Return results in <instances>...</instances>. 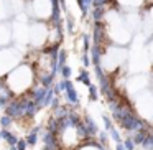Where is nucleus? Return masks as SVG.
Instances as JSON below:
<instances>
[{
	"label": "nucleus",
	"instance_id": "1",
	"mask_svg": "<svg viewBox=\"0 0 153 150\" xmlns=\"http://www.w3.org/2000/svg\"><path fill=\"white\" fill-rule=\"evenodd\" d=\"M64 93H66V97H68V101H69V104L79 102V96H77V93H76V89H74L71 81H68V86H66V91H64Z\"/></svg>",
	"mask_w": 153,
	"mask_h": 150
},
{
	"label": "nucleus",
	"instance_id": "2",
	"mask_svg": "<svg viewBox=\"0 0 153 150\" xmlns=\"http://www.w3.org/2000/svg\"><path fill=\"white\" fill-rule=\"evenodd\" d=\"M2 140H5V143L8 147H12V145H17L18 137L13 132H10V130H2Z\"/></svg>",
	"mask_w": 153,
	"mask_h": 150
},
{
	"label": "nucleus",
	"instance_id": "3",
	"mask_svg": "<svg viewBox=\"0 0 153 150\" xmlns=\"http://www.w3.org/2000/svg\"><path fill=\"white\" fill-rule=\"evenodd\" d=\"M38 134H40V127H35L33 130H30V134L27 135V139H25V142H27V145H36L38 142Z\"/></svg>",
	"mask_w": 153,
	"mask_h": 150
},
{
	"label": "nucleus",
	"instance_id": "4",
	"mask_svg": "<svg viewBox=\"0 0 153 150\" xmlns=\"http://www.w3.org/2000/svg\"><path fill=\"white\" fill-rule=\"evenodd\" d=\"M104 13H105V8L104 7H94V10H92V18H94V22H100L102 20V17H104Z\"/></svg>",
	"mask_w": 153,
	"mask_h": 150
},
{
	"label": "nucleus",
	"instance_id": "5",
	"mask_svg": "<svg viewBox=\"0 0 153 150\" xmlns=\"http://www.w3.org/2000/svg\"><path fill=\"white\" fill-rule=\"evenodd\" d=\"M12 124H13V119H10L8 116L0 117V127H2V130H10Z\"/></svg>",
	"mask_w": 153,
	"mask_h": 150
},
{
	"label": "nucleus",
	"instance_id": "6",
	"mask_svg": "<svg viewBox=\"0 0 153 150\" xmlns=\"http://www.w3.org/2000/svg\"><path fill=\"white\" fill-rule=\"evenodd\" d=\"M142 147L145 150H153V135L152 134H148V135L145 137V140L142 142Z\"/></svg>",
	"mask_w": 153,
	"mask_h": 150
},
{
	"label": "nucleus",
	"instance_id": "7",
	"mask_svg": "<svg viewBox=\"0 0 153 150\" xmlns=\"http://www.w3.org/2000/svg\"><path fill=\"white\" fill-rule=\"evenodd\" d=\"M77 81H81V83H84L86 86H91V79H89V73L87 71H81V74H79V78H77Z\"/></svg>",
	"mask_w": 153,
	"mask_h": 150
},
{
	"label": "nucleus",
	"instance_id": "8",
	"mask_svg": "<svg viewBox=\"0 0 153 150\" xmlns=\"http://www.w3.org/2000/svg\"><path fill=\"white\" fill-rule=\"evenodd\" d=\"M109 134H110V137L115 140V143H122V137H120V134L115 130V127H112V129L109 130Z\"/></svg>",
	"mask_w": 153,
	"mask_h": 150
},
{
	"label": "nucleus",
	"instance_id": "9",
	"mask_svg": "<svg viewBox=\"0 0 153 150\" xmlns=\"http://www.w3.org/2000/svg\"><path fill=\"white\" fill-rule=\"evenodd\" d=\"M107 142H109V135H107V132H99V143H100L102 149L107 145Z\"/></svg>",
	"mask_w": 153,
	"mask_h": 150
},
{
	"label": "nucleus",
	"instance_id": "10",
	"mask_svg": "<svg viewBox=\"0 0 153 150\" xmlns=\"http://www.w3.org/2000/svg\"><path fill=\"white\" fill-rule=\"evenodd\" d=\"M122 143H123V147H125V150H133L135 149V143H133L132 137H127L125 140H122Z\"/></svg>",
	"mask_w": 153,
	"mask_h": 150
},
{
	"label": "nucleus",
	"instance_id": "11",
	"mask_svg": "<svg viewBox=\"0 0 153 150\" xmlns=\"http://www.w3.org/2000/svg\"><path fill=\"white\" fill-rule=\"evenodd\" d=\"M87 87H89V99L91 101H97V87L92 86V84L87 86Z\"/></svg>",
	"mask_w": 153,
	"mask_h": 150
},
{
	"label": "nucleus",
	"instance_id": "12",
	"mask_svg": "<svg viewBox=\"0 0 153 150\" xmlns=\"http://www.w3.org/2000/svg\"><path fill=\"white\" fill-rule=\"evenodd\" d=\"M59 71H61V74H63V78H64V79H69V76L73 74V69H71L69 66H63Z\"/></svg>",
	"mask_w": 153,
	"mask_h": 150
},
{
	"label": "nucleus",
	"instance_id": "13",
	"mask_svg": "<svg viewBox=\"0 0 153 150\" xmlns=\"http://www.w3.org/2000/svg\"><path fill=\"white\" fill-rule=\"evenodd\" d=\"M15 149H17V150H27L28 145H27V142H25V139H18V142H17V145H15Z\"/></svg>",
	"mask_w": 153,
	"mask_h": 150
},
{
	"label": "nucleus",
	"instance_id": "14",
	"mask_svg": "<svg viewBox=\"0 0 153 150\" xmlns=\"http://www.w3.org/2000/svg\"><path fill=\"white\" fill-rule=\"evenodd\" d=\"M102 120H104V125H105V130L109 132V130L114 127V125H112V120L109 119V116H102Z\"/></svg>",
	"mask_w": 153,
	"mask_h": 150
},
{
	"label": "nucleus",
	"instance_id": "15",
	"mask_svg": "<svg viewBox=\"0 0 153 150\" xmlns=\"http://www.w3.org/2000/svg\"><path fill=\"white\" fill-rule=\"evenodd\" d=\"M66 27H68V31H73L74 30V18L73 17H68L66 18Z\"/></svg>",
	"mask_w": 153,
	"mask_h": 150
},
{
	"label": "nucleus",
	"instance_id": "16",
	"mask_svg": "<svg viewBox=\"0 0 153 150\" xmlns=\"http://www.w3.org/2000/svg\"><path fill=\"white\" fill-rule=\"evenodd\" d=\"M105 4H109V0H92L94 7H104Z\"/></svg>",
	"mask_w": 153,
	"mask_h": 150
},
{
	"label": "nucleus",
	"instance_id": "17",
	"mask_svg": "<svg viewBox=\"0 0 153 150\" xmlns=\"http://www.w3.org/2000/svg\"><path fill=\"white\" fill-rule=\"evenodd\" d=\"M82 63H84V66H89V64H91V61H89V56H87V53H84V54H82Z\"/></svg>",
	"mask_w": 153,
	"mask_h": 150
},
{
	"label": "nucleus",
	"instance_id": "18",
	"mask_svg": "<svg viewBox=\"0 0 153 150\" xmlns=\"http://www.w3.org/2000/svg\"><path fill=\"white\" fill-rule=\"evenodd\" d=\"M82 4H84V7H86L87 10H89V7L92 5V0H82Z\"/></svg>",
	"mask_w": 153,
	"mask_h": 150
},
{
	"label": "nucleus",
	"instance_id": "19",
	"mask_svg": "<svg viewBox=\"0 0 153 150\" xmlns=\"http://www.w3.org/2000/svg\"><path fill=\"white\" fill-rule=\"evenodd\" d=\"M115 150H125L123 143H115Z\"/></svg>",
	"mask_w": 153,
	"mask_h": 150
},
{
	"label": "nucleus",
	"instance_id": "20",
	"mask_svg": "<svg viewBox=\"0 0 153 150\" xmlns=\"http://www.w3.org/2000/svg\"><path fill=\"white\" fill-rule=\"evenodd\" d=\"M27 150H30V149H27Z\"/></svg>",
	"mask_w": 153,
	"mask_h": 150
},
{
	"label": "nucleus",
	"instance_id": "21",
	"mask_svg": "<svg viewBox=\"0 0 153 150\" xmlns=\"http://www.w3.org/2000/svg\"><path fill=\"white\" fill-rule=\"evenodd\" d=\"M152 135H153V134H152Z\"/></svg>",
	"mask_w": 153,
	"mask_h": 150
}]
</instances>
